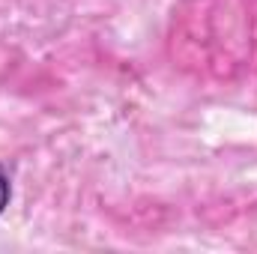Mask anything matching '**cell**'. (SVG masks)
Wrapping results in <instances>:
<instances>
[{
  "instance_id": "obj_1",
  "label": "cell",
  "mask_w": 257,
  "mask_h": 254,
  "mask_svg": "<svg viewBox=\"0 0 257 254\" xmlns=\"http://www.w3.org/2000/svg\"><path fill=\"white\" fill-rule=\"evenodd\" d=\"M9 197H12V183H9V174H6V168L0 165V212L9 206Z\"/></svg>"
}]
</instances>
